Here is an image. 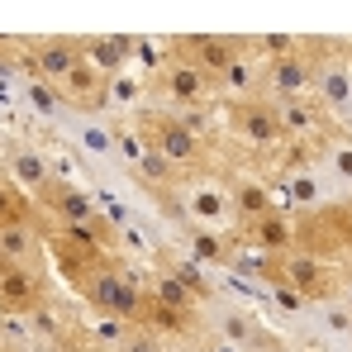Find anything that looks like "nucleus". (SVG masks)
Segmentation results:
<instances>
[{
  "label": "nucleus",
  "mask_w": 352,
  "mask_h": 352,
  "mask_svg": "<svg viewBox=\"0 0 352 352\" xmlns=\"http://www.w3.org/2000/svg\"><path fill=\"white\" fill-rule=\"evenodd\" d=\"M148 105L176 110V115H200V110H214L219 105V86L195 62L167 53V62L148 76Z\"/></svg>",
  "instance_id": "obj_1"
},
{
  "label": "nucleus",
  "mask_w": 352,
  "mask_h": 352,
  "mask_svg": "<svg viewBox=\"0 0 352 352\" xmlns=\"http://www.w3.org/2000/svg\"><path fill=\"white\" fill-rule=\"evenodd\" d=\"M295 252L352 267V205L348 200H329L319 210L295 214Z\"/></svg>",
  "instance_id": "obj_2"
},
{
  "label": "nucleus",
  "mask_w": 352,
  "mask_h": 352,
  "mask_svg": "<svg viewBox=\"0 0 352 352\" xmlns=\"http://www.w3.org/2000/svg\"><path fill=\"white\" fill-rule=\"evenodd\" d=\"M314 100L343 133H352V58L348 38L314 34Z\"/></svg>",
  "instance_id": "obj_3"
},
{
  "label": "nucleus",
  "mask_w": 352,
  "mask_h": 352,
  "mask_svg": "<svg viewBox=\"0 0 352 352\" xmlns=\"http://www.w3.org/2000/svg\"><path fill=\"white\" fill-rule=\"evenodd\" d=\"M110 257H119L115 248H105L100 238L81 234V229H62V224L48 229V262H53V276H58L72 295L81 291Z\"/></svg>",
  "instance_id": "obj_4"
},
{
  "label": "nucleus",
  "mask_w": 352,
  "mask_h": 352,
  "mask_svg": "<svg viewBox=\"0 0 352 352\" xmlns=\"http://www.w3.org/2000/svg\"><path fill=\"white\" fill-rule=\"evenodd\" d=\"M162 43H167L172 58L195 62L205 76H214V86H219L243 58H252V34H167Z\"/></svg>",
  "instance_id": "obj_5"
},
{
  "label": "nucleus",
  "mask_w": 352,
  "mask_h": 352,
  "mask_svg": "<svg viewBox=\"0 0 352 352\" xmlns=\"http://www.w3.org/2000/svg\"><path fill=\"white\" fill-rule=\"evenodd\" d=\"M67 291L53 267H19V262H0V314L14 319H34L38 309H48Z\"/></svg>",
  "instance_id": "obj_6"
},
{
  "label": "nucleus",
  "mask_w": 352,
  "mask_h": 352,
  "mask_svg": "<svg viewBox=\"0 0 352 352\" xmlns=\"http://www.w3.org/2000/svg\"><path fill=\"white\" fill-rule=\"evenodd\" d=\"M267 176H272V186H276V195H281V205H286L291 214L319 210V205L333 200L329 186H324V176H319V167H314V153H305V148H286L281 162Z\"/></svg>",
  "instance_id": "obj_7"
},
{
  "label": "nucleus",
  "mask_w": 352,
  "mask_h": 352,
  "mask_svg": "<svg viewBox=\"0 0 352 352\" xmlns=\"http://www.w3.org/2000/svg\"><path fill=\"white\" fill-rule=\"evenodd\" d=\"M181 219L214 229V234H234L238 214H234V195H229V172L214 176H190L181 190Z\"/></svg>",
  "instance_id": "obj_8"
},
{
  "label": "nucleus",
  "mask_w": 352,
  "mask_h": 352,
  "mask_svg": "<svg viewBox=\"0 0 352 352\" xmlns=\"http://www.w3.org/2000/svg\"><path fill=\"white\" fill-rule=\"evenodd\" d=\"M262 96L267 100L314 96V34H300V48L262 62Z\"/></svg>",
  "instance_id": "obj_9"
},
{
  "label": "nucleus",
  "mask_w": 352,
  "mask_h": 352,
  "mask_svg": "<svg viewBox=\"0 0 352 352\" xmlns=\"http://www.w3.org/2000/svg\"><path fill=\"white\" fill-rule=\"evenodd\" d=\"M276 119H281V133H286V148H305L314 153L319 143H329L333 133H343L333 119L324 115V105L314 96H291V100H272Z\"/></svg>",
  "instance_id": "obj_10"
},
{
  "label": "nucleus",
  "mask_w": 352,
  "mask_h": 352,
  "mask_svg": "<svg viewBox=\"0 0 352 352\" xmlns=\"http://www.w3.org/2000/svg\"><path fill=\"white\" fill-rule=\"evenodd\" d=\"M29 58L43 81L62 86L86 62V48H81V34H38V38H29Z\"/></svg>",
  "instance_id": "obj_11"
},
{
  "label": "nucleus",
  "mask_w": 352,
  "mask_h": 352,
  "mask_svg": "<svg viewBox=\"0 0 352 352\" xmlns=\"http://www.w3.org/2000/svg\"><path fill=\"white\" fill-rule=\"evenodd\" d=\"M229 195H234L238 224H252V219H262V214L286 210V205H281V195H276V186H272V176H267V172H252V167L229 172Z\"/></svg>",
  "instance_id": "obj_12"
},
{
  "label": "nucleus",
  "mask_w": 352,
  "mask_h": 352,
  "mask_svg": "<svg viewBox=\"0 0 352 352\" xmlns=\"http://www.w3.org/2000/svg\"><path fill=\"white\" fill-rule=\"evenodd\" d=\"M48 219L34 214V219H19V224H5L0 229V262H19V267H53L48 262Z\"/></svg>",
  "instance_id": "obj_13"
},
{
  "label": "nucleus",
  "mask_w": 352,
  "mask_h": 352,
  "mask_svg": "<svg viewBox=\"0 0 352 352\" xmlns=\"http://www.w3.org/2000/svg\"><path fill=\"white\" fill-rule=\"evenodd\" d=\"M234 238H238V248H248V252L286 257V252H295V214L291 210L262 214V219H252V224H238Z\"/></svg>",
  "instance_id": "obj_14"
},
{
  "label": "nucleus",
  "mask_w": 352,
  "mask_h": 352,
  "mask_svg": "<svg viewBox=\"0 0 352 352\" xmlns=\"http://www.w3.org/2000/svg\"><path fill=\"white\" fill-rule=\"evenodd\" d=\"M314 167H319L333 200H352V133H333L329 143H319Z\"/></svg>",
  "instance_id": "obj_15"
},
{
  "label": "nucleus",
  "mask_w": 352,
  "mask_h": 352,
  "mask_svg": "<svg viewBox=\"0 0 352 352\" xmlns=\"http://www.w3.org/2000/svg\"><path fill=\"white\" fill-rule=\"evenodd\" d=\"M81 48L105 76L133 67V34H81Z\"/></svg>",
  "instance_id": "obj_16"
},
{
  "label": "nucleus",
  "mask_w": 352,
  "mask_h": 352,
  "mask_svg": "<svg viewBox=\"0 0 352 352\" xmlns=\"http://www.w3.org/2000/svg\"><path fill=\"white\" fill-rule=\"evenodd\" d=\"M148 110V76L143 72H115L110 76V96H105V115H119V119H133Z\"/></svg>",
  "instance_id": "obj_17"
},
{
  "label": "nucleus",
  "mask_w": 352,
  "mask_h": 352,
  "mask_svg": "<svg viewBox=\"0 0 352 352\" xmlns=\"http://www.w3.org/2000/svg\"><path fill=\"white\" fill-rule=\"evenodd\" d=\"M34 214H38L34 195H24L10 176L0 172V229H5V224H19V219H34Z\"/></svg>",
  "instance_id": "obj_18"
},
{
  "label": "nucleus",
  "mask_w": 352,
  "mask_h": 352,
  "mask_svg": "<svg viewBox=\"0 0 352 352\" xmlns=\"http://www.w3.org/2000/svg\"><path fill=\"white\" fill-rule=\"evenodd\" d=\"M115 348L119 352H181L172 338H162L157 329H143V324H129V329H124V338H119Z\"/></svg>",
  "instance_id": "obj_19"
},
{
  "label": "nucleus",
  "mask_w": 352,
  "mask_h": 352,
  "mask_svg": "<svg viewBox=\"0 0 352 352\" xmlns=\"http://www.w3.org/2000/svg\"><path fill=\"white\" fill-rule=\"evenodd\" d=\"M291 48H300V34H252V58L257 62H272Z\"/></svg>",
  "instance_id": "obj_20"
},
{
  "label": "nucleus",
  "mask_w": 352,
  "mask_h": 352,
  "mask_svg": "<svg viewBox=\"0 0 352 352\" xmlns=\"http://www.w3.org/2000/svg\"><path fill=\"white\" fill-rule=\"evenodd\" d=\"M53 352H100V343L86 333V314H76V324H72L58 343H53Z\"/></svg>",
  "instance_id": "obj_21"
},
{
  "label": "nucleus",
  "mask_w": 352,
  "mask_h": 352,
  "mask_svg": "<svg viewBox=\"0 0 352 352\" xmlns=\"http://www.w3.org/2000/svg\"><path fill=\"white\" fill-rule=\"evenodd\" d=\"M0 352H53L48 343H0Z\"/></svg>",
  "instance_id": "obj_22"
},
{
  "label": "nucleus",
  "mask_w": 352,
  "mask_h": 352,
  "mask_svg": "<svg viewBox=\"0 0 352 352\" xmlns=\"http://www.w3.org/2000/svg\"><path fill=\"white\" fill-rule=\"evenodd\" d=\"M348 58H352V38H348Z\"/></svg>",
  "instance_id": "obj_23"
},
{
  "label": "nucleus",
  "mask_w": 352,
  "mask_h": 352,
  "mask_svg": "<svg viewBox=\"0 0 352 352\" xmlns=\"http://www.w3.org/2000/svg\"><path fill=\"white\" fill-rule=\"evenodd\" d=\"M100 352H119V348H100Z\"/></svg>",
  "instance_id": "obj_24"
},
{
  "label": "nucleus",
  "mask_w": 352,
  "mask_h": 352,
  "mask_svg": "<svg viewBox=\"0 0 352 352\" xmlns=\"http://www.w3.org/2000/svg\"><path fill=\"white\" fill-rule=\"evenodd\" d=\"M348 205H352V200H348Z\"/></svg>",
  "instance_id": "obj_25"
},
{
  "label": "nucleus",
  "mask_w": 352,
  "mask_h": 352,
  "mask_svg": "<svg viewBox=\"0 0 352 352\" xmlns=\"http://www.w3.org/2000/svg\"><path fill=\"white\" fill-rule=\"evenodd\" d=\"M348 295H352V291H348Z\"/></svg>",
  "instance_id": "obj_26"
}]
</instances>
